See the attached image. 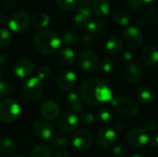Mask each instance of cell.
<instances>
[{
  "label": "cell",
  "mask_w": 158,
  "mask_h": 157,
  "mask_svg": "<svg viewBox=\"0 0 158 157\" xmlns=\"http://www.w3.org/2000/svg\"><path fill=\"white\" fill-rule=\"evenodd\" d=\"M80 93L81 98L92 105L111 102L113 99L108 82L101 77H91L85 80L80 87Z\"/></svg>",
  "instance_id": "cell-1"
},
{
  "label": "cell",
  "mask_w": 158,
  "mask_h": 157,
  "mask_svg": "<svg viewBox=\"0 0 158 157\" xmlns=\"http://www.w3.org/2000/svg\"><path fill=\"white\" fill-rule=\"evenodd\" d=\"M34 46L43 55L56 53L61 44V40L57 34L51 30L39 31L34 36Z\"/></svg>",
  "instance_id": "cell-2"
},
{
  "label": "cell",
  "mask_w": 158,
  "mask_h": 157,
  "mask_svg": "<svg viewBox=\"0 0 158 157\" xmlns=\"http://www.w3.org/2000/svg\"><path fill=\"white\" fill-rule=\"evenodd\" d=\"M111 104L118 114L125 117H134L140 111V106L136 101L128 96L113 97Z\"/></svg>",
  "instance_id": "cell-3"
},
{
  "label": "cell",
  "mask_w": 158,
  "mask_h": 157,
  "mask_svg": "<svg viewBox=\"0 0 158 157\" xmlns=\"http://www.w3.org/2000/svg\"><path fill=\"white\" fill-rule=\"evenodd\" d=\"M21 115V106L14 99H6L0 104V120L5 123L17 121Z\"/></svg>",
  "instance_id": "cell-4"
},
{
  "label": "cell",
  "mask_w": 158,
  "mask_h": 157,
  "mask_svg": "<svg viewBox=\"0 0 158 157\" xmlns=\"http://www.w3.org/2000/svg\"><path fill=\"white\" fill-rule=\"evenodd\" d=\"M127 143L134 149H141L150 143V135L145 128H134L126 136Z\"/></svg>",
  "instance_id": "cell-5"
},
{
  "label": "cell",
  "mask_w": 158,
  "mask_h": 157,
  "mask_svg": "<svg viewBox=\"0 0 158 157\" xmlns=\"http://www.w3.org/2000/svg\"><path fill=\"white\" fill-rule=\"evenodd\" d=\"M23 92L29 99L32 101L39 100L44 93V85L42 80L38 77L30 78L23 85Z\"/></svg>",
  "instance_id": "cell-6"
},
{
  "label": "cell",
  "mask_w": 158,
  "mask_h": 157,
  "mask_svg": "<svg viewBox=\"0 0 158 157\" xmlns=\"http://www.w3.org/2000/svg\"><path fill=\"white\" fill-rule=\"evenodd\" d=\"M31 23V19L25 11H18L14 13L7 21L8 28L15 32L25 31Z\"/></svg>",
  "instance_id": "cell-7"
},
{
  "label": "cell",
  "mask_w": 158,
  "mask_h": 157,
  "mask_svg": "<svg viewBox=\"0 0 158 157\" xmlns=\"http://www.w3.org/2000/svg\"><path fill=\"white\" fill-rule=\"evenodd\" d=\"M98 56L96 53L93 50H84L81 53L79 56V65L81 68L86 73H92L95 71L98 67Z\"/></svg>",
  "instance_id": "cell-8"
},
{
  "label": "cell",
  "mask_w": 158,
  "mask_h": 157,
  "mask_svg": "<svg viewBox=\"0 0 158 157\" xmlns=\"http://www.w3.org/2000/svg\"><path fill=\"white\" fill-rule=\"evenodd\" d=\"M94 141L93 133L88 130H79L72 138V146L78 151H86L88 150Z\"/></svg>",
  "instance_id": "cell-9"
},
{
  "label": "cell",
  "mask_w": 158,
  "mask_h": 157,
  "mask_svg": "<svg viewBox=\"0 0 158 157\" xmlns=\"http://www.w3.org/2000/svg\"><path fill=\"white\" fill-rule=\"evenodd\" d=\"M122 39L130 47L136 48L143 43V35L139 28L135 26H130L123 31Z\"/></svg>",
  "instance_id": "cell-10"
},
{
  "label": "cell",
  "mask_w": 158,
  "mask_h": 157,
  "mask_svg": "<svg viewBox=\"0 0 158 157\" xmlns=\"http://www.w3.org/2000/svg\"><path fill=\"white\" fill-rule=\"evenodd\" d=\"M56 85L62 91H69L71 90L76 82L77 77L76 74L70 69H63L56 76Z\"/></svg>",
  "instance_id": "cell-11"
},
{
  "label": "cell",
  "mask_w": 158,
  "mask_h": 157,
  "mask_svg": "<svg viewBox=\"0 0 158 157\" xmlns=\"http://www.w3.org/2000/svg\"><path fill=\"white\" fill-rule=\"evenodd\" d=\"M59 130L67 134L74 132L79 127V118L73 113H65L58 119Z\"/></svg>",
  "instance_id": "cell-12"
},
{
  "label": "cell",
  "mask_w": 158,
  "mask_h": 157,
  "mask_svg": "<svg viewBox=\"0 0 158 157\" xmlns=\"http://www.w3.org/2000/svg\"><path fill=\"white\" fill-rule=\"evenodd\" d=\"M13 71L20 79L31 76L34 71V64L27 58L18 59L13 65Z\"/></svg>",
  "instance_id": "cell-13"
},
{
  "label": "cell",
  "mask_w": 158,
  "mask_h": 157,
  "mask_svg": "<svg viewBox=\"0 0 158 157\" xmlns=\"http://www.w3.org/2000/svg\"><path fill=\"white\" fill-rule=\"evenodd\" d=\"M117 138L116 130L111 128H103L98 133L96 137L97 143L100 147L104 149H108L114 145Z\"/></svg>",
  "instance_id": "cell-14"
},
{
  "label": "cell",
  "mask_w": 158,
  "mask_h": 157,
  "mask_svg": "<svg viewBox=\"0 0 158 157\" xmlns=\"http://www.w3.org/2000/svg\"><path fill=\"white\" fill-rule=\"evenodd\" d=\"M33 134L41 140H50L53 137V127L43 120H36L31 125Z\"/></svg>",
  "instance_id": "cell-15"
},
{
  "label": "cell",
  "mask_w": 158,
  "mask_h": 157,
  "mask_svg": "<svg viewBox=\"0 0 158 157\" xmlns=\"http://www.w3.org/2000/svg\"><path fill=\"white\" fill-rule=\"evenodd\" d=\"M60 113V107L58 104L53 100L45 101L41 106V115L47 120L56 119Z\"/></svg>",
  "instance_id": "cell-16"
},
{
  "label": "cell",
  "mask_w": 158,
  "mask_h": 157,
  "mask_svg": "<svg viewBox=\"0 0 158 157\" xmlns=\"http://www.w3.org/2000/svg\"><path fill=\"white\" fill-rule=\"evenodd\" d=\"M57 62L63 67H71L76 61V56L74 51L69 47H65L57 52Z\"/></svg>",
  "instance_id": "cell-17"
},
{
  "label": "cell",
  "mask_w": 158,
  "mask_h": 157,
  "mask_svg": "<svg viewBox=\"0 0 158 157\" xmlns=\"http://www.w3.org/2000/svg\"><path fill=\"white\" fill-rule=\"evenodd\" d=\"M143 68L139 63H132L128 66L125 70V78L126 81L130 83H136L141 81L143 77Z\"/></svg>",
  "instance_id": "cell-18"
},
{
  "label": "cell",
  "mask_w": 158,
  "mask_h": 157,
  "mask_svg": "<svg viewBox=\"0 0 158 157\" xmlns=\"http://www.w3.org/2000/svg\"><path fill=\"white\" fill-rule=\"evenodd\" d=\"M92 9L96 16L100 18H106L110 15L111 6L107 0H93Z\"/></svg>",
  "instance_id": "cell-19"
},
{
  "label": "cell",
  "mask_w": 158,
  "mask_h": 157,
  "mask_svg": "<svg viewBox=\"0 0 158 157\" xmlns=\"http://www.w3.org/2000/svg\"><path fill=\"white\" fill-rule=\"evenodd\" d=\"M123 40L118 36L110 37L106 43V50L111 56H118L122 52Z\"/></svg>",
  "instance_id": "cell-20"
},
{
  "label": "cell",
  "mask_w": 158,
  "mask_h": 157,
  "mask_svg": "<svg viewBox=\"0 0 158 157\" xmlns=\"http://www.w3.org/2000/svg\"><path fill=\"white\" fill-rule=\"evenodd\" d=\"M143 60L147 66H156L158 63V47L148 45L143 52Z\"/></svg>",
  "instance_id": "cell-21"
},
{
  "label": "cell",
  "mask_w": 158,
  "mask_h": 157,
  "mask_svg": "<svg viewBox=\"0 0 158 157\" xmlns=\"http://www.w3.org/2000/svg\"><path fill=\"white\" fill-rule=\"evenodd\" d=\"M82 98L76 93H70L67 97V102L71 109V111L75 113H81L84 109V105L82 102Z\"/></svg>",
  "instance_id": "cell-22"
},
{
  "label": "cell",
  "mask_w": 158,
  "mask_h": 157,
  "mask_svg": "<svg viewBox=\"0 0 158 157\" xmlns=\"http://www.w3.org/2000/svg\"><path fill=\"white\" fill-rule=\"evenodd\" d=\"M136 97L141 103H143L144 105H149V104L153 103V101L155 99V93L150 88L141 87L136 92Z\"/></svg>",
  "instance_id": "cell-23"
},
{
  "label": "cell",
  "mask_w": 158,
  "mask_h": 157,
  "mask_svg": "<svg viewBox=\"0 0 158 157\" xmlns=\"http://www.w3.org/2000/svg\"><path fill=\"white\" fill-rule=\"evenodd\" d=\"M15 142L7 137H3L0 139V152L5 155H13L16 152Z\"/></svg>",
  "instance_id": "cell-24"
},
{
  "label": "cell",
  "mask_w": 158,
  "mask_h": 157,
  "mask_svg": "<svg viewBox=\"0 0 158 157\" xmlns=\"http://www.w3.org/2000/svg\"><path fill=\"white\" fill-rule=\"evenodd\" d=\"M113 20L120 26H127L131 21V15L127 10L118 9L113 14Z\"/></svg>",
  "instance_id": "cell-25"
},
{
  "label": "cell",
  "mask_w": 158,
  "mask_h": 157,
  "mask_svg": "<svg viewBox=\"0 0 158 157\" xmlns=\"http://www.w3.org/2000/svg\"><path fill=\"white\" fill-rule=\"evenodd\" d=\"M49 21H50V19L48 15L43 12L35 13L31 19V24L37 28H45L49 24Z\"/></svg>",
  "instance_id": "cell-26"
},
{
  "label": "cell",
  "mask_w": 158,
  "mask_h": 157,
  "mask_svg": "<svg viewBox=\"0 0 158 157\" xmlns=\"http://www.w3.org/2000/svg\"><path fill=\"white\" fill-rule=\"evenodd\" d=\"M106 27V23L104 20H91L88 22V24L86 25L85 29L86 31L91 33V34H97L101 31H104V29Z\"/></svg>",
  "instance_id": "cell-27"
},
{
  "label": "cell",
  "mask_w": 158,
  "mask_h": 157,
  "mask_svg": "<svg viewBox=\"0 0 158 157\" xmlns=\"http://www.w3.org/2000/svg\"><path fill=\"white\" fill-rule=\"evenodd\" d=\"M52 151L51 149L44 144H40L35 146L31 152V155L30 157H52Z\"/></svg>",
  "instance_id": "cell-28"
},
{
  "label": "cell",
  "mask_w": 158,
  "mask_h": 157,
  "mask_svg": "<svg viewBox=\"0 0 158 157\" xmlns=\"http://www.w3.org/2000/svg\"><path fill=\"white\" fill-rule=\"evenodd\" d=\"M79 40H80V36L78 34V32H76L74 31H67L63 34V38H62L64 44H66L68 46L76 45L78 43Z\"/></svg>",
  "instance_id": "cell-29"
},
{
  "label": "cell",
  "mask_w": 158,
  "mask_h": 157,
  "mask_svg": "<svg viewBox=\"0 0 158 157\" xmlns=\"http://www.w3.org/2000/svg\"><path fill=\"white\" fill-rule=\"evenodd\" d=\"M92 10V2L90 0H77V12L91 18Z\"/></svg>",
  "instance_id": "cell-30"
},
{
  "label": "cell",
  "mask_w": 158,
  "mask_h": 157,
  "mask_svg": "<svg viewBox=\"0 0 158 157\" xmlns=\"http://www.w3.org/2000/svg\"><path fill=\"white\" fill-rule=\"evenodd\" d=\"M90 19H91V18L87 17L86 15L80 13V12H77L74 19H73V24L78 29H83L86 27V25L88 24Z\"/></svg>",
  "instance_id": "cell-31"
},
{
  "label": "cell",
  "mask_w": 158,
  "mask_h": 157,
  "mask_svg": "<svg viewBox=\"0 0 158 157\" xmlns=\"http://www.w3.org/2000/svg\"><path fill=\"white\" fill-rule=\"evenodd\" d=\"M15 92L14 85L9 81H0V97L4 98L13 94Z\"/></svg>",
  "instance_id": "cell-32"
},
{
  "label": "cell",
  "mask_w": 158,
  "mask_h": 157,
  "mask_svg": "<svg viewBox=\"0 0 158 157\" xmlns=\"http://www.w3.org/2000/svg\"><path fill=\"white\" fill-rule=\"evenodd\" d=\"M50 143L52 145L57 148H64L69 145V140L64 135H56L50 139Z\"/></svg>",
  "instance_id": "cell-33"
},
{
  "label": "cell",
  "mask_w": 158,
  "mask_h": 157,
  "mask_svg": "<svg viewBox=\"0 0 158 157\" xmlns=\"http://www.w3.org/2000/svg\"><path fill=\"white\" fill-rule=\"evenodd\" d=\"M98 119L103 124H110L113 121V114L109 109L102 108L98 112Z\"/></svg>",
  "instance_id": "cell-34"
},
{
  "label": "cell",
  "mask_w": 158,
  "mask_h": 157,
  "mask_svg": "<svg viewBox=\"0 0 158 157\" xmlns=\"http://www.w3.org/2000/svg\"><path fill=\"white\" fill-rule=\"evenodd\" d=\"M12 37L10 32L5 29L0 28V47H7L11 43Z\"/></svg>",
  "instance_id": "cell-35"
},
{
  "label": "cell",
  "mask_w": 158,
  "mask_h": 157,
  "mask_svg": "<svg viewBox=\"0 0 158 157\" xmlns=\"http://www.w3.org/2000/svg\"><path fill=\"white\" fill-rule=\"evenodd\" d=\"M56 5L62 10L69 11L77 6V0H56Z\"/></svg>",
  "instance_id": "cell-36"
},
{
  "label": "cell",
  "mask_w": 158,
  "mask_h": 157,
  "mask_svg": "<svg viewBox=\"0 0 158 157\" xmlns=\"http://www.w3.org/2000/svg\"><path fill=\"white\" fill-rule=\"evenodd\" d=\"M115 63L110 58L103 59L99 64V68L103 73H110L114 70Z\"/></svg>",
  "instance_id": "cell-37"
},
{
  "label": "cell",
  "mask_w": 158,
  "mask_h": 157,
  "mask_svg": "<svg viewBox=\"0 0 158 157\" xmlns=\"http://www.w3.org/2000/svg\"><path fill=\"white\" fill-rule=\"evenodd\" d=\"M113 153L117 156H123V155H127V153H128V146L123 143H119L114 146Z\"/></svg>",
  "instance_id": "cell-38"
},
{
  "label": "cell",
  "mask_w": 158,
  "mask_h": 157,
  "mask_svg": "<svg viewBox=\"0 0 158 157\" xmlns=\"http://www.w3.org/2000/svg\"><path fill=\"white\" fill-rule=\"evenodd\" d=\"M80 120L85 126H92L95 122V118L92 113H84L81 116Z\"/></svg>",
  "instance_id": "cell-39"
},
{
  "label": "cell",
  "mask_w": 158,
  "mask_h": 157,
  "mask_svg": "<svg viewBox=\"0 0 158 157\" xmlns=\"http://www.w3.org/2000/svg\"><path fill=\"white\" fill-rule=\"evenodd\" d=\"M50 75V69L47 67H41L37 71V77L41 80L47 79Z\"/></svg>",
  "instance_id": "cell-40"
},
{
  "label": "cell",
  "mask_w": 158,
  "mask_h": 157,
  "mask_svg": "<svg viewBox=\"0 0 158 157\" xmlns=\"http://www.w3.org/2000/svg\"><path fill=\"white\" fill-rule=\"evenodd\" d=\"M127 6H128L131 10H139V9L142 7L143 3H142L140 0H128Z\"/></svg>",
  "instance_id": "cell-41"
},
{
  "label": "cell",
  "mask_w": 158,
  "mask_h": 157,
  "mask_svg": "<svg viewBox=\"0 0 158 157\" xmlns=\"http://www.w3.org/2000/svg\"><path fill=\"white\" fill-rule=\"evenodd\" d=\"M147 15L148 17L150 18V19L155 22V23H157L158 22V10L156 8L153 7V8H149L147 10Z\"/></svg>",
  "instance_id": "cell-42"
},
{
  "label": "cell",
  "mask_w": 158,
  "mask_h": 157,
  "mask_svg": "<svg viewBox=\"0 0 158 157\" xmlns=\"http://www.w3.org/2000/svg\"><path fill=\"white\" fill-rule=\"evenodd\" d=\"M82 42H83L85 44H87V45L92 44V43L94 42V34H91V33H89V32H88V34H85V35L83 36V38H82Z\"/></svg>",
  "instance_id": "cell-43"
},
{
  "label": "cell",
  "mask_w": 158,
  "mask_h": 157,
  "mask_svg": "<svg viewBox=\"0 0 158 157\" xmlns=\"http://www.w3.org/2000/svg\"><path fill=\"white\" fill-rule=\"evenodd\" d=\"M156 127H157V125H156V123L155 121H150V122H148L146 124L145 129H146V130L148 132H153V131H155L156 130Z\"/></svg>",
  "instance_id": "cell-44"
},
{
  "label": "cell",
  "mask_w": 158,
  "mask_h": 157,
  "mask_svg": "<svg viewBox=\"0 0 158 157\" xmlns=\"http://www.w3.org/2000/svg\"><path fill=\"white\" fill-rule=\"evenodd\" d=\"M150 143L153 147L158 149V133H156L151 139H150Z\"/></svg>",
  "instance_id": "cell-45"
},
{
  "label": "cell",
  "mask_w": 158,
  "mask_h": 157,
  "mask_svg": "<svg viewBox=\"0 0 158 157\" xmlns=\"http://www.w3.org/2000/svg\"><path fill=\"white\" fill-rule=\"evenodd\" d=\"M123 59H124L125 61H127V62L132 61V59H133V55H132V53H131V52H129V51L125 52L124 55H123Z\"/></svg>",
  "instance_id": "cell-46"
},
{
  "label": "cell",
  "mask_w": 158,
  "mask_h": 157,
  "mask_svg": "<svg viewBox=\"0 0 158 157\" xmlns=\"http://www.w3.org/2000/svg\"><path fill=\"white\" fill-rule=\"evenodd\" d=\"M115 129H116V130H118V131H121V130H123L124 129H125V123L123 122V121H118L117 123H115Z\"/></svg>",
  "instance_id": "cell-47"
},
{
  "label": "cell",
  "mask_w": 158,
  "mask_h": 157,
  "mask_svg": "<svg viewBox=\"0 0 158 157\" xmlns=\"http://www.w3.org/2000/svg\"><path fill=\"white\" fill-rule=\"evenodd\" d=\"M7 21H8L7 17L4 13H1L0 12V25H3L5 23H7Z\"/></svg>",
  "instance_id": "cell-48"
},
{
  "label": "cell",
  "mask_w": 158,
  "mask_h": 157,
  "mask_svg": "<svg viewBox=\"0 0 158 157\" xmlns=\"http://www.w3.org/2000/svg\"><path fill=\"white\" fill-rule=\"evenodd\" d=\"M56 157H71V156H70V155H69L68 152H66V151H59V152H57V153H56Z\"/></svg>",
  "instance_id": "cell-49"
},
{
  "label": "cell",
  "mask_w": 158,
  "mask_h": 157,
  "mask_svg": "<svg viewBox=\"0 0 158 157\" xmlns=\"http://www.w3.org/2000/svg\"><path fill=\"white\" fill-rule=\"evenodd\" d=\"M7 62V57L4 55H0V66L5 65Z\"/></svg>",
  "instance_id": "cell-50"
},
{
  "label": "cell",
  "mask_w": 158,
  "mask_h": 157,
  "mask_svg": "<svg viewBox=\"0 0 158 157\" xmlns=\"http://www.w3.org/2000/svg\"><path fill=\"white\" fill-rule=\"evenodd\" d=\"M140 1L143 3V5H144V4H152L156 0H140Z\"/></svg>",
  "instance_id": "cell-51"
},
{
  "label": "cell",
  "mask_w": 158,
  "mask_h": 157,
  "mask_svg": "<svg viewBox=\"0 0 158 157\" xmlns=\"http://www.w3.org/2000/svg\"><path fill=\"white\" fill-rule=\"evenodd\" d=\"M131 157H145L144 155H141V154H134L132 155H131Z\"/></svg>",
  "instance_id": "cell-52"
},
{
  "label": "cell",
  "mask_w": 158,
  "mask_h": 157,
  "mask_svg": "<svg viewBox=\"0 0 158 157\" xmlns=\"http://www.w3.org/2000/svg\"><path fill=\"white\" fill-rule=\"evenodd\" d=\"M11 157H25L24 155H14L13 156Z\"/></svg>",
  "instance_id": "cell-53"
},
{
  "label": "cell",
  "mask_w": 158,
  "mask_h": 157,
  "mask_svg": "<svg viewBox=\"0 0 158 157\" xmlns=\"http://www.w3.org/2000/svg\"><path fill=\"white\" fill-rule=\"evenodd\" d=\"M2 78H3V73H2V71L0 70V81H2Z\"/></svg>",
  "instance_id": "cell-54"
},
{
  "label": "cell",
  "mask_w": 158,
  "mask_h": 157,
  "mask_svg": "<svg viewBox=\"0 0 158 157\" xmlns=\"http://www.w3.org/2000/svg\"><path fill=\"white\" fill-rule=\"evenodd\" d=\"M0 2H1V0H0Z\"/></svg>",
  "instance_id": "cell-55"
}]
</instances>
